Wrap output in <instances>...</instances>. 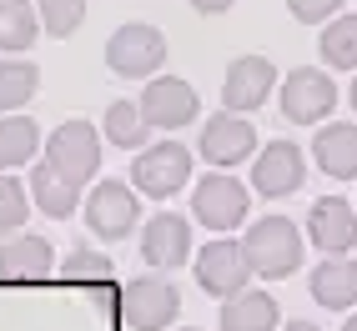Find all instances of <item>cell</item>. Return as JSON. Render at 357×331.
<instances>
[{
	"label": "cell",
	"instance_id": "33",
	"mask_svg": "<svg viewBox=\"0 0 357 331\" xmlns=\"http://www.w3.org/2000/svg\"><path fill=\"white\" fill-rule=\"evenodd\" d=\"M342 331H357V316H352V321H347V326H342Z\"/></svg>",
	"mask_w": 357,
	"mask_h": 331
},
{
	"label": "cell",
	"instance_id": "22",
	"mask_svg": "<svg viewBox=\"0 0 357 331\" xmlns=\"http://www.w3.org/2000/svg\"><path fill=\"white\" fill-rule=\"evenodd\" d=\"M106 136H111V146H146V136H151V121H146V111H141V101H111L106 106Z\"/></svg>",
	"mask_w": 357,
	"mask_h": 331
},
{
	"label": "cell",
	"instance_id": "11",
	"mask_svg": "<svg viewBox=\"0 0 357 331\" xmlns=\"http://www.w3.org/2000/svg\"><path fill=\"white\" fill-rule=\"evenodd\" d=\"M141 111H146V121L161 126V131H176L186 121H197V90L176 81V76H161L141 90Z\"/></svg>",
	"mask_w": 357,
	"mask_h": 331
},
{
	"label": "cell",
	"instance_id": "34",
	"mask_svg": "<svg viewBox=\"0 0 357 331\" xmlns=\"http://www.w3.org/2000/svg\"><path fill=\"white\" fill-rule=\"evenodd\" d=\"M186 331H192V326H186Z\"/></svg>",
	"mask_w": 357,
	"mask_h": 331
},
{
	"label": "cell",
	"instance_id": "29",
	"mask_svg": "<svg viewBox=\"0 0 357 331\" xmlns=\"http://www.w3.org/2000/svg\"><path fill=\"white\" fill-rule=\"evenodd\" d=\"M342 0H287V10L297 15V20H307V26H317V20H327L332 10H337Z\"/></svg>",
	"mask_w": 357,
	"mask_h": 331
},
{
	"label": "cell",
	"instance_id": "19",
	"mask_svg": "<svg viewBox=\"0 0 357 331\" xmlns=\"http://www.w3.org/2000/svg\"><path fill=\"white\" fill-rule=\"evenodd\" d=\"M312 296L327 306V312H342V306L357 301V261H342V256H332L312 271Z\"/></svg>",
	"mask_w": 357,
	"mask_h": 331
},
{
	"label": "cell",
	"instance_id": "4",
	"mask_svg": "<svg viewBox=\"0 0 357 331\" xmlns=\"http://www.w3.org/2000/svg\"><path fill=\"white\" fill-rule=\"evenodd\" d=\"M186 181H192V151L176 146V140L146 146L136 156V166H131V186H136V191H146V196H156V201L176 196Z\"/></svg>",
	"mask_w": 357,
	"mask_h": 331
},
{
	"label": "cell",
	"instance_id": "10",
	"mask_svg": "<svg viewBox=\"0 0 357 331\" xmlns=\"http://www.w3.org/2000/svg\"><path fill=\"white\" fill-rule=\"evenodd\" d=\"M272 81H277L272 60H261V56L231 60V65H227V81H222V101H227V111H231V115H252L261 101L272 96Z\"/></svg>",
	"mask_w": 357,
	"mask_h": 331
},
{
	"label": "cell",
	"instance_id": "30",
	"mask_svg": "<svg viewBox=\"0 0 357 331\" xmlns=\"http://www.w3.org/2000/svg\"><path fill=\"white\" fill-rule=\"evenodd\" d=\"M192 6L202 10V15H222V10H231L236 0H192Z\"/></svg>",
	"mask_w": 357,
	"mask_h": 331
},
{
	"label": "cell",
	"instance_id": "3",
	"mask_svg": "<svg viewBox=\"0 0 357 331\" xmlns=\"http://www.w3.org/2000/svg\"><path fill=\"white\" fill-rule=\"evenodd\" d=\"M161 60H166V35L156 26H146V20H126V26L106 40V65L126 81L151 76Z\"/></svg>",
	"mask_w": 357,
	"mask_h": 331
},
{
	"label": "cell",
	"instance_id": "2",
	"mask_svg": "<svg viewBox=\"0 0 357 331\" xmlns=\"http://www.w3.org/2000/svg\"><path fill=\"white\" fill-rule=\"evenodd\" d=\"M45 161L81 191V186L96 176V166H101V140H96V131L86 121H61L51 131V140H45Z\"/></svg>",
	"mask_w": 357,
	"mask_h": 331
},
{
	"label": "cell",
	"instance_id": "20",
	"mask_svg": "<svg viewBox=\"0 0 357 331\" xmlns=\"http://www.w3.org/2000/svg\"><path fill=\"white\" fill-rule=\"evenodd\" d=\"M222 331H277V301L267 291H242L222 306Z\"/></svg>",
	"mask_w": 357,
	"mask_h": 331
},
{
	"label": "cell",
	"instance_id": "21",
	"mask_svg": "<svg viewBox=\"0 0 357 331\" xmlns=\"http://www.w3.org/2000/svg\"><path fill=\"white\" fill-rule=\"evenodd\" d=\"M40 146V131L31 115H0V176H10V166H26Z\"/></svg>",
	"mask_w": 357,
	"mask_h": 331
},
{
	"label": "cell",
	"instance_id": "26",
	"mask_svg": "<svg viewBox=\"0 0 357 331\" xmlns=\"http://www.w3.org/2000/svg\"><path fill=\"white\" fill-rule=\"evenodd\" d=\"M36 6H40V20H45V31H51V35H70V31H76L81 26V20H86V0H36Z\"/></svg>",
	"mask_w": 357,
	"mask_h": 331
},
{
	"label": "cell",
	"instance_id": "5",
	"mask_svg": "<svg viewBox=\"0 0 357 331\" xmlns=\"http://www.w3.org/2000/svg\"><path fill=\"white\" fill-rule=\"evenodd\" d=\"M176 312H181V296H176V286H172L166 276H136L131 286L121 291V316H126V326H136V331H161V326H172Z\"/></svg>",
	"mask_w": 357,
	"mask_h": 331
},
{
	"label": "cell",
	"instance_id": "31",
	"mask_svg": "<svg viewBox=\"0 0 357 331\" xmlns=\"http://www.w3.org/2000/svg\"><path fill=\"white\" fill-rule=\"evenodd\" d=\"M282 331H317V326H312V321H287Z\"/></svg>",
	"mask_w": 357,
	"mask_h": 331
},
{
	"label": "cell",
	"instance_id": "12",
	"mask_svg": "<svg viewBox=\"0 0 357 331\" xmlns=\"http://www.w3.org/2000/svg\"><path fill=\"white\" fill-rule=\"evenodd\" d=\"M197 146H202V156L211 166H236V161H247V151L257 146V131H252L247 115L222 111V115H211V121H206V131H202Z\"/></svg>",
	"mask_w": 357,
	"mask_h": 331
},
{
	"label": "cell",
	"instance_id": "16",
	"mask_svg": "<svg viewBox=\"0 0 357 331\" xmlns=\"http://www.w3.org/2000/svg\"><path fill=\"white\" fill-rule=\"evenodd\" d=\"M56 271V251L45 236H10L0 246V281H45Z\"/></svg>",
	"mask_w": 357,
	"mask_h": 331
},
{
	"label": "cell",
	"instance_id": "9",
	"mask_svg": "<svg viewBox=\"0 0 357 331\" xmlns=\"http://www.w3.org/2000/svg\"><path fill=\"white\" fill-rule=\"evenodd\" d=\"M192 211H197V221H206L211 231L242 226V216H247V186L231 181V176H202L197 191H192Z\"/></svg>",
	"mask_w": 357,
	"mask_h": 331
},
{
	"label": "cell",
	"instance_id": "32",
	"mask_svg": "<svg viewBox=\"0 0 357 331\" xmlns=\"http://www.w3.org/2000/svg\"><path fill=\"white\" fill-rule=\"evenodd\" d=\"M352 111H357V81H352Z\"/></svg>",
	"mask_w": 357,
	"mask_h": 331
},
{
	"label": "cell",
	"instance_id": "24",
	"mask_svg": "<svg viewBox=\"0 0 357 331\" xmlns=\"http://www.w3.org/2000/svg\"><path fill=\"white\" fill-rule=\"evenodd\" d=\"M317 51L327 65H337V70H357V15H342V20H332V26L322 31L317 40Z\"/></svg>",
	"mask_w": 357,
	"mask_h": 331
},
{
	"label": "cell",
	"instance_id": "13",
	"mask_svg": "<svg viewBox=\"0 0 357 331\" xmlns=\"http://www.w3.org/2000/svg\"><path fill=\"white\" fill-rule=\"evenodd\" d=\"M302 176H307V161H302V151L292 146V140H272V146L257 156L252 186H257L261 196H292L297 186H302Z\"/></svg>",
	"mask_w": 357,
	"mask_h": 331
},
{
	"label": "cell",
	"instance_id": "25",
	"mask_svg": "<svg viewBox=\"0 0 357 331\" xmlns=\"http://www.w3.org/2000/svg\"><path fill=\"white\" fill-rule=\"evenodd\" d=\"M36 86H40V70L31 60H6L0 56V111L26 106L36 96Z\"/></svg>",
	"mask_w": 357,
	"mask_h": 331
},
{
	"label": "cell",
	"instance_id": "18",
	"mask_svg": "<svg viewBox=\"0 0 357 331\" xmlns=\"http://www.w3.org/2000/svg\"><path fill=\"white\" fill-rule=\"evenodd\" d=\"M26 186H31L36 206L45 211V216H56V221H66L70 211H76V201H81V191H76V186H70V181L56 171L51 161H40L36 171H31V181H26Z\"/></svg>",
	"mask_w": 357,
	"mask_h": 331
},
{
	"label": "cell",
	"instance_id": "17",
	"mask_svg": "<svg viewBox=\"0 0 357 331\" xmlns=\"http://www.w3.org/2000/svg\"><path fill=\"white\" fill-rule=\"evenodd\" d=\"M312 156L332 181H352L357 176V126H347V121L322 126L312 140Z\"/></svg>",
	"mask_w": 357,
	"mask_h": 331
},
{
	"label": "cell",
	"instance_id": "28",
	"mask_svg": "<svg viewBox=\"0 0 357 331\" xmlns=\"http://www.w3.org/2000/svg\"><path fill=\"white\" fill-rule=\"evenodd\" d=\"M61 271H66V281H111V261L96 256V251H86V246L70 251Z\"/></svg>",
	"mask_w": 357,
	"mask_h": 331
},
{
	"label": "cell",
	"instance_id": "14",
	"mask_svg": "<svg viewBox=\"0 0 357 331\" xmlns=\"http://www.w3.org/2000/svg\"><path fill=\"white\" fill-rule=\"evenodd\" d=\"M307 231L322 246V256H342V251L357 246V211L342 196H322L312 206V216H307Z\"/></svg>",
	"mask_w": 357,
	"mask_h": 331
},
{
	"label": "cell",
	"instance_id": "27",
	"mask_svg": "<svg viewBox=\"0 0 357 331\" xmlns=\"http://www.w3.org/2000/svg\"><path fill=\"white\" fill-rule=\"evenodd\" d=\"M26 226V186L0 176V236H15Z\"/></svg>",
	"mask_w": 357,
	"mask_h": 331
},
{
	"label": "cell",
	"instance_id": "8",
	"mask_svg": "<svg viewBox=\"0 0 357 331\" xmlns=\"http://www.w3.org/2000/svg\"><path fill=\"white\" fill-rule=\"evenodd\" d=\"M86 226L101 236V241H121L136 226V191L126 181H101L86 201Z\"/></svg>",
	"mask_w": 357,
	"mask_h": 331
},
{
	"label": "cell",
	"instance_id": "1",
	"mask_svg": "<svg viewBox=\"0 0 357 331\" xmlns=\"http://www.w3.org/2000/svg\"><path fill=\"white\" fill-rule=\"evenodd\" d=\"M247 261H252L257 276H272V281L292 276V271L302 266V236H297V226H292L287 216L257 221V226L247 231Z\"/></svg>",
	"mask_w": 357,
	"mask_h": 331
},
{
	"label": "cell",
	"instance_id": "6",
	"mask_svg": "<svg viewBox=\"0 0 357 331\" xmlns=\"http://www.w3.org/2000/svg\"><path fill=\"white\" fill-rule=\"evenodd\" d=\"M247 276H252V261H247V246H236V241H211L197 256V281L211 296H227V301L242 296Z\"/></svg>",
	"mask_w": 357,
	"mask_h": 331
},
{
	"label": "cell",
	"instance_id": "7",
	"mask_svg": "<svg viewBox=\"0 0 357 331\" xmlns=\"http://www.w3.org/2000/svg\"><path fill=\"white\" fill-rule=\"evenodd\" d=\"M332 106H337V86H332L322 70H312V65L292 70L287 86H282V115H287V121H297V126L322 121Z\"/></svg>",
	"mask_w": 357,
	"mask_h": 331
},
{
	"label": "cell",
	"instance_id": "23",
	"mask_svg": "<svg viewBox=\"0 0 357 331\" xmlns=\"http://www.w3.org/2000/svg\"><path fill=\"white\" fill-rule=\"evenodd\" d=\"M36 35H40V26H36L31 0H0V56L26 51V45H36Z\"/></svg>",
	"mask_w": 357,
	"mask_h": 331
},
{
	"label": "cell",
	"instance_id": "15",
	"mask_svg": "<svg viewBox=\"0 0 357 331\" xmlns=\"http://www.w3.org/2000/svg\"><path fill=\"white\" fill-rule=\"evenodd\" d=\"M186 251H192V226H186L181 216L161 211V216L146 221V231H141V256H146V266L172 271V266L186 261Z\"/></svg>",
	"mask_w": 357,
	"mask_h": 331
}]
</instances>
